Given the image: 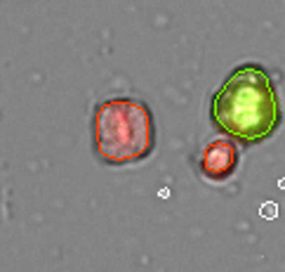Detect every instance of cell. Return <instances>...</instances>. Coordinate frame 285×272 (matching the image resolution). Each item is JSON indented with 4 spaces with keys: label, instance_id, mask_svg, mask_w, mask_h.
<instances>
[{
    "label": "cell",
    "instance_id": "cell-4",
    "mask_svg": "<svg viewBox=\"0 0 285 272\" xmlns=\"http://www.w3.org/2000/svg\"><path fill=\"white\" fill-rule=\"evenodd\" d=\"M276 211H278L276 204H264L259 213H262V218H269V220H271V218H276Z\"/></svg>",
    "mask_w": 285,
    "mask_h": 272
},
{
    "label": "cell",
    "instance_id": "cell-1",
    "mask_svg": "<svg viewBox=\"0 0 285 272\" xmlns=\"http://www.w3.org/2000/svg\"><path fill=\"white\" fill-rule=\"evenodd\" d=\"M210 118L219 133L245 147L276 135L283 125V104L267 69L257 62L233 69L210 99Z\"/></svg>",
    "mask_w": 285,
    "mask_h": 272
},
{
    "label": "cell",
    "instance_id": "cell-2",
    "mask_svg": "<svg viewBox=\"0 0 285 272\" xmlns=\"http://www.w3.org/2000/svg\"><path fill=\"white\" fill-rule=\"evenodd\" d=\"M92 149L106 166H132L156 149V118L137 97L102 99L92 112Z\"/></svg>",
    "mask_w": 285,
    "mask_h": 272
},
{
    "label": "cell",
    "instance_id": "cell-5",
    "mask_svg": "<svg viewBox=\"0 0 285 272\" xmlns=\"http://www.w3.org/2000/svg\"><path fill=\"white\" fill-rule=\"evenodd\" d=\"M278 185H280V190H285V180H280V182H278Z\"/></svg>",
    "mask_w": 285,
    "mask_h": 272
},
{
    "label": "cell",
    "instance_id": "cell-3",
    "mask_svg": "<svg viewBox=\"0 0 285 272\" xmlns=\"http://www.w3.org/2000/svg\"><path fill=\"white\" fill-rule=\"evenodd\" d=\"M238 149L229 137H219L210 142L200 154V171L210 180H226L238 168Z\"/></svg>",
    "mask_w": 285,
    "mask_h": 272
}]
</instances>
